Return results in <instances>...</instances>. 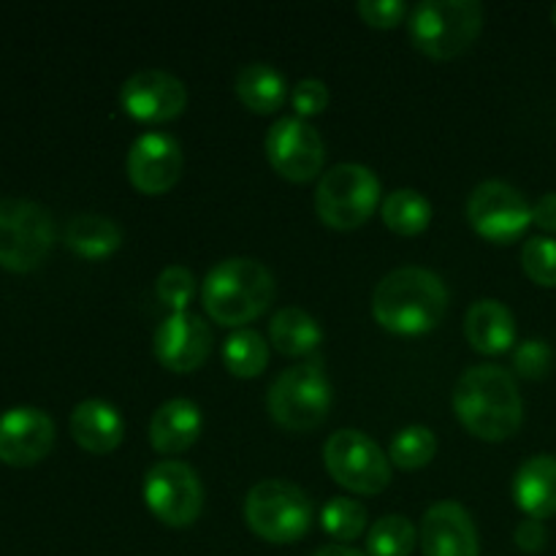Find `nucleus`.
Returning a JSON list of instances; mask_svg holds the SVG:
<instances>
[{
  "label": "nucleus",
  "mask_w": 556,
  "mask_h": 556,
  "mask_svg": "<svg viewBox=\"0 0 556 556\" xmlns=\"http://www.w3.org/2000/svg\"><path fill=\"white\" fill-rule=\"evenodd\" d=\"M454 410L467 432L489 443L514 438L525 421L514 375L494 364H478L462 375L454 389Z\"/></svg>",
  "instance_id": "obj_1"
},
{
  "label": "nucleus",
  "mask_w": 556,
  "mask_h": 556,
  "mask_svg": "<svg viewBox=\"0 0 556 556\" xmlns=\"http://www.w3.org/2000/svg\"><path fill=\"white\" fill-rule=\"evenodd\" d=\"M448 309L443 277L421 266L389 271L372 293L375 320L391 334L418 337L440 326Z\"/></svg>",
  "instance_id": "obj_2"
},
{
  "label": "nucleus",
  "mask_w": 556,
  "mask_h": 556,
  "mask_svg": "<svg viewBox=\"0 0 556 556\" xmlns=\"http://www.w3.org/2000/svg\"><path fill=\"white\" fill-rule=\"evenodd\" d=\"M275 299V275L255 258H226L201 286L206 315L220 326H248Z\"/></svg>",
  "instance_id": "obj_3"
},
{
  "label": "nucleus",
  "mask_w": 556,
  "mask_h": 556,
  "mask_svg": "<svg viewBox=\"0 0 556 556\" xmlns=\"http://www.w3.org/2000/svg\"><path fill=\"white\" fill-rule=\"evenodd\" d=\"M481 27L483 5L478 0H421L407 20L410 41L432 60L467 52L481 36Z\"/></svg>",
  "instance_id": "obj_4"
},
{
  "label": "nucleus",
  "mask_w": 556,
  "mask_h": 556,
  "mask_svg": "<svg viewBox=\"0 0 556 556\" xmlns=\"http://www.w3.org/2000/svg\"><path fill=\"white\" fill-rule=\"evenodd\" d=\"M248 527L266 543L288 546L302 541L313 527V503L293 483L269 478L255 483L244 497Z\"/></svg>",
  "instance_id": "obj_5"
},
{
  "label": "nucleus",
  "mask_w": 556,
  "mask_h": 556,
  "mask_svg": "<svg viewBox=\"0 0 556 556\" xmlns=\"http://www.w3.org/2000/svg\"><path fill=\"white\" fill-rule=\"evenodd\" d=\"M269 416L288 432H313L329 418L331 383L320 362L299 364L280 372L271 383Z\"/></svg>",
  "instance_id": "obj_6"
},
{
  "label": "nucleus",
  "mask_w": 556,
  "mask_h": 556,
  "mask_svg": "<svg viewBox=\"0 0 556 556\" xmlns=\"http://www.w3.org/2000/svg\"><path fill=\"white\" fill-rule=\"evenodd\" d=\"M380 204V179L362 163H340L320 177L315 212L326 226L351 231L364 226Z\"/></svg>",
  "instance_id": "obj_7"
},
{
  "label": "nucleus",
  "mask_w": 556,
  "mask_h": 556,
  "mask_svg": "<svg viewBox=\"0 0 556 556\" xmlns=\"http://www.w3.org/2000/svg\"><path fill=\"white\" fill-rule=\"evenodd\" d=\"M54 220L47 206L30 199H0V266L30 271L47 261L52 250Z\"/></svg>",
  "instance_id": "obj_8"
},
{
  "label": "nucleus",
  "mask_w": 556,
  "mask_h": 556,
  "mask_svg": "<svg viewBox=\"0 0 556 556\" xmlns=\"http://www.w3.org/2000/svg\"><path fill=\"white\" fill-rule=\"evenodd\" d=\"M324 465L353 494H380L391 483L386 451L358 429H340L324 445Z\"/></svg>",
  "instance_id": "obj_9"
},
{
  "label": "nucleus",
  "mask_w": 556,
  "mask_h": 556,
  "mask_svg": "<svg viewBox=\"0 0 556 556\" xmlns=\"http://www.w3.org/2000/svg\"><path fill=\"white\" fill-rule=\"evenodd\" d=\"M144 503L161 525L182 530L201 516L204 486L190 465L177 459H163L152 465L144 476Z\"/></svg>",
  "instance_id": "obj_10"
},
{
  "label": "nucleus",
  "mask_w": 556,
  "mask_h": 556,
  "mask_svg": "<svg viewBox=\"0 0 556 556\" xmlns=\"http://www.w3.org/2000/svg\"><path fill=\"white\" fill-rule=\"evenodd\" d=\"M467 220L489 242L510 244L530 228L532 206L514 185L489 179L470 193Z\"/></svg>",
  "instance_id": "obj_11"
},
{
  "label": "nucleus",
  "mask_w": 556,
  "mask_h": 556,
  "mask_svg": "<svg viewBox=\"0 0 556 556\" xmlns=\"http://www.w3.org/2000/svg\"><path fill=\"white\" fill-rule=\"evenodd\" d=\"M266 155L280 177L309 182L324 168L326 144L307 119L280 117L266 134Z\"/></svg>",
  "instance_id": "obj_12"
},
{
  "label": "nucleus",
  "mask_w": 556,
  "mask_h": 556,
  "mask_svg": "<svg viewBox=\"0 0 556 556\" xmlns=\"http://www.w3.org/2000/svg\"><path fill=\"white\" fill-rule=\"evenodd\" d=\"M119 106L139 123H168L188 106V87L168 71L147 68L125 79Z\"/></svg>",
  "instance_id": "obj_13"
},
{
  "label": "nucleus",
  "mask_w": 556,
  "mask_h": 556,
  "mask_svg": "<svg viewBox=\"0 0 556 556\" xmlns=\"http://www.w3.org/2000/svg\"><path fill=\"white\" fill-rule=\"evenodd\" d=\"M182 166L185 157L179 141L168 134H157V130L139 136L125 161L128 179L136 190L147 195H161L172 190L182 177Z\"/></svg>",
  "instance_id": "obj_14"
},
{
  "label": "nucleus",
  "mask_w": 556,
  "mask_h": 556,
  "mask_svg": "<svg viewBox=\"0 0 556 556\" xmlns=\"http://www.w3.org/2000/svg\"><path fill=\"white\" fill-rule=\"evenodd\" d=\"M155 356L172 372H193L210 358L212 329L201 315L172 313L155 331Z\"/></svg>",
  "instance_id": "obj_15"
},
{
  "label": "nucleus",
  "mask_w": 556,
  "mask_h": 556,
  "mask_svg": "<svg viewBox=\"0 0 556 556\" xmlns=\"http://www.w3.org/2000/svg\"><path fill=\"white\" fill-rule=\"evenodd\" d=\"M54 445V421L41 407H11L0 416V462L30 467Z\"/></svg>",
  "instance_id": "obj_16"
},
{
  "label": "nucleus",
  "mask_w": 556,
  "mask_h": 556,
  "mask_svg": "<svg viewBox=\"0 0 556 556\" xmlns=\"http://www.w3.org/2000/svg\"><path fill=\"white\" fill-rule=\"evenodd\" d=\"M424 556H478L472 516L454 500L432 505L421 519Z\"/></svg>",
  "instance_id": "obj_17"
},
{
  "label": "nucleus",
  "mask_w": 556,
  "mask_h": 556,
  "mask_svg": "<svg viewBox=\"0 0 556 556\" xmlns=\"http://www.w3.org/2000/svg\"><path fill=\"white\" fill-rule=\"evenodd\" d=\"M204 429L201 407L190 400H168L152 413L150 418V443L157 454H182L199 440Z\"/></svg>",
  "instance_id": "obj_18"
},
{
  "label": "nucleus",
  "mask_w": 556,
  "mask_h": 556,
  "mask_svg": "<svg viewBox=\"0 0 556 556\" xmlns=\"http://www.w3.org/2000/svg\"><path fill=\"white\" fill-rule=\"evenodd\" d=\"M71 434L87 454H112L123 443L125 421L109 402L85 400L71 413Z\"/></svg>",
  "instance_id": "obj_19"
},
{
  "label": "nucleus",
  "mask_w": 556,
  "mask_h": 556,
  "mask_svg": "<svg viewBox=\"0 0 556 556\" xmlns=\"http://www.w3.org/2000/svg\"><path fill=\"white\" fill-rule=\"evenodd\" d=\"M514 500L527 519L556 516V456H530L514 476Z\"/></svg>",
  "instance_id": "obj_20"
},
{
  "label": "nucleus",
  "mask_w": 556,
  "mask_h": 556,
  "mask_svg": "<svg viewBox=\"0 0 556 556\" xmlns=\"http://www.w3.org/2000/svg\"><path fill=\"white\" fill-rule=\"evenodd\" d=\"M465 334L478 353H486V356L505 353L516 342L514 313L497 299H481L467 309Z\"/></svg>",
  "instance_id": "obj_21"
},
{
  "label": "nucleus",
  "mask_w": 556,
  "mask_h": 556,
  "mask_svg": "<svg viewBox=\"0 0 556 556\" xmlns=\"http://www.w3.org/2000/svg\"><path fill=\"white\" fill-rule=\"evenodd\" d=\"M63 242L81 258L101 261L112 255L114 250H119L123 231H119V226L112 217L85 212V215H74L65 223Z\"/></svg>",
  "instance_id": "obj_22"
},
{
  "label": "nucleus",
  "mask_w": 556,
  "mask_h": 556,
  "mask_svg": "<svg viewBox=\"0 0 556 556\" xmlns=\"http://www.w3.org/2000/svg\"><path fill=\"white\" fill-rule=\"evenodd\" d=\"M237 96L250 112L255 114H271L286 103L288 85L286 76L277 68H271L269 63H250L244 65L237 74Z\"/></svg>",
  "instance_id": "obj_23"
},
{
  "label": "nucleus",
  "mask_w": 556,
  "mask_h": 556,
  "mask_svg": "<svg viewBox=\"0 0 556 556\" xmlns=\"http://www.w3.org/2000/svg\"><path fill=\"white\" fill-rule=\"evenodd\" d=\"M269 334L271 345L282 356H304V353H313L320 345V340H324L318 320L309 313H304L302 307H282L271 318Z\"/></svg>",
  "instance_id": "obj_24"
},
{
  "label": "nucleus",
  "mask_w": 556,
  "mask_h": 556,
  "mask_svg": "<svg viewBox=\"0 0 556 556\" xmlns=\"http://www.w3.org/2000/svg\"><path fill=\"white\" fill-rule=\"evenodd\" d=\"M383 223L400 237H416V233L427 231L432 223V204L427 195H421L413 188H400L394 193L386 195L383 206H380Z\"/></svg>",
  "instance_id": "obj_25"
},
{
  "label": "nucleus",
  "mask_w": 556,
  "mask_h": 556,
  "mask_svg": "<svg viewBox=\"0 0 556 556\" xmlns=\"http://www.w3.org/2000/svg\"><path fill=\"white\" fill-rule=\"evenodd\" d=\"M223 364L237 378H255L269 364V345L253 329H237L223 345Z\"/></svg>",
  "instance_id": "obj_26"
},
{
  "label": "nucleus",
  "mask_w": 556,
  "mask_h": 556,
  "mask_svg": "<svg viewBox=\"0 0 556 556\" xmlns=\"http://www.w3.org/2000/svg\"><path fill=\"white\" fill-rule=\"evenodd\" d=\"M416 546V527L400 514L383 516L367 532L369 556H410Z\"/></svg>",
  "instance_id": "obj_27"
},
{
  "label": "nucleus",
  "mask_w": 556,
  "mask_h": 556,
  "mask_svg": "<svg viewBox=\"0 0 556 556\" xmlns=\"http://www.w3.org/2000/svg\"><path fill=\"white\" fill-rule=\"evenodd\" d=\"M320 527L326 530V535L345 546L367 530V508L356 500L331 497L320 510Z\"/></svg>",
  "instance_id": "obj_28"
},
{
  "label": "nucleus",
  "mask_w": 556,
  "mask_h": 556,
  "mask_svg": "<svg viewBox=\"0 0 556 556\" xmlns=\"http://www.w3.org/2000/svg\"><path fill=\"white\" fill-rule=\"evenodd\" d=\"M434 454H438V438H434L432 429L418 427V424L400 429L389 448L391 462L402 470H418V467L429 465Z\"/></svg>",
  "instance_id": "obj_29"
},
{
  "label": "nucleus",
  "mask_w": 556,
  "mask_h": 556,
  "mask_svg": "<svg viewBox=\"0 0 556 556\" xmlns=\"http://www.w3.org/2000/svg\"><path fill=\"white\" fill-rule=\"evenodd\" d=\"M521 266L532 282L543 288H556V239H527L525 248H521Z\"/></svg>",
  "instance_id": "obj_30"
},
{
  "label": "nucleus",
  "mask_w": 556,
  "mask_h": 556,
  "mask_svg": "<svg viewBox=\"0 0 556 556\" xmlns=\"http://www.w3.org/2000/svg\"><path fill=\"white\" fill-rule=\"evenodd\" d=\"M155 293L168 309L185 313L195 296V275L185 266H166L155 280Z\"/></svg>",
  "instance_id": "obj_31"
},
{
  "label": "nucleus",
  "mask_w": 556,
  "mask_h": 556,
  "mask_svg": "<svg viewBox=\"0 0 556 556\" xmlns=\"http://www.w3.org/2000/svg\"><path fill=\"white\" fill-rule=\"evenodd\" d=\"M514 367L521 378H546L548 369L554 367V351L543 340H525L514 353Z\"/></svg>",
  "instance_id": "obj_32"
},
{
  "label": "nucleus",
  "mask_w": 556,
  "mask_h": 556,
  "mask_svg": "<svg viewBox=\"0 0 556 556\" xmlns=\"http://www.w3.org/2000/svg\"><path fill=\"white\" fill-rule=\"evenodd\" d=\"M407 14H410V11H407V5L402 3V0H362V3H358V16H362L367 25L380 27V30L396 27Z\"/></svg>",
  "instance_id": "obj_33"
},
{
  "label": "nucleus",
  "mask_w": 556,
  "mask_h": 556,
  "mask_svg": "<svg viewBox=\"0 0 556 556\" xmlns=\"http://www.w3.org/2000/svg\"><path fill=\"white\" fill-rule=\"evenodd\" d=\"M291 101L299 117H315V114H320L329 106V87L320 79H302L293 87Z\"/></svg>",
  "instance_id": "obj_34"
},
{
  "label": "nucleus",
  "mask_w": 556,
  "mask_h": 556,
  "mask_svg": "<svg viewBox=\"0 0 556 556\" xmlns=\"http://www.w3.org/2000/svg\"><path fill=\"white\" fill-rule=\"evenodd\" d=\"M514 541H516V546H519L521 552H527V554L543 552V548H546V543H548L546 525H543V521H538V519L521 521V525L516 527V532H514Z\"/></svg>",
  "instance_id": "obj_35"
},
{
  "label": "nucleus",
  "mask_w": 556,
  "mask_h": 556,
  "mask_svg": "<svg viewBox=\"0 0 556 556\" xmlns=\"http://www.w3.org/2000/svg\"><path fill=\"white\" fill-rule=\"evenodd\" d=\"M532 223L541 226L543 231L556 233V193H546L538 199V204L532 206Z\"/></svg>",
  "instance_id": "obj_36"
},
{
  "label": "nucleus",
  "mask_w": 556,
  "mask_h": 556,
  "mask_svg": "<svg viewBox=\"0 0 556 556\" xmlns=\"http://www.w3.org/2000/svg\"><path fill=\"white\" fill-rule=\"evenodd\" d=\"M313 556H369V554L356 552V548H351V546H342V543H331V546L318 548Z\"/></svg>",
  "instance_id": "obj_37"
},
{
  "label": "nucleus",
  "mask_w": 556,
  "mask_h": 556,
  "mask_svg": "<svg viewBox=\"0 0 556 556\" xmlns=\"http://www.w3.org/2000/svg\"><path fill=\"white\" fill-rule=\"evenodd\" d=\"M552 16H554V25H556V5H554V11H552Z\"/></svg>",
  "instance_id": "obj_38"
}]
</instances>
